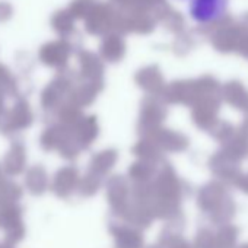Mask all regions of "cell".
Returning a JSON list of instances; mask_svg holds the SVG:
<instances>
[{
  "mask_svg": "<svg viewBox=\"0 0 248 248\" xmlns=\"http://www.w3.org/2000/svg\"><path fill=\"white\" fill-rule=\"evenodd\" d=\"M210 168L212 171L225 181V184H231L235 186L236 180L239 178V175L242 174L239 170V162L231 159L229 156H226L222 151L217 152L212 161H210Z\"/></svg>",
  "mask_w": 248,
  "mask_h": 248,
  "instance_id": "6da1fadb",
  "label": "cell"
},
{
  "mask_svg": "<svg viewBox=\"0 0 248 248\" xmlns=\"http://www.w3.org/2000/svg\"><path fill=\"white\" fill-rule=\"evenodd\" d=\"M228 190L223 184L220 183H210L209 186H206L202 191L200 196V203L206 210H212L215 212L228 197Z\"/></svg>",
  "mask_w": 248,
  "mask_h": 248,
  "instance_id": "7a4b0ae2",
  "label": "cell"
},
{
  "mask_svg": "<svg viewBox=\"0 0 248 248\" xmlns=\"http://www.w3.org/2000/svg\"><path fill=\"white\" fill-rule=\"evenodd\" d=\"M222 152L231 159L239 162L241 159L248 156V139L235 132V135L223 143Z\"/></svg>",
  "mask_w": 248,
  "mask_h": 248,
  "instance_id": "3957f363",
  "label": "cell"
},
{
  "mask_svg": "<svg viewBox=\"0 0 248 248\" xmlns=\"http://www.w3.org/2000/svg\"><path fill=\"white\" fill-rule=\"evenodd\" d=\"M225 101L239 111L248 112V92L236 82L225 86Z\"/></svg>",
  "mask_w": 248,
  "mask_h": 248,
  "instance_id": "277c9868",
  "label": "cell"
},
{
  "mask_svg": "<svg viewBox=\"0 0 248 248\" xmlns=\"http://www.w3.org/2000/svg\"><path fill=\"white\" fill-rule=\"evenodd\" d=\"M222 0H196L193 5V16L197 21H209L219 14Z\"/></svg>",
  "mask_w": 248,
  "mask_h": 248,
  "instance_id": "5b68a950",
  "label": "cell"
},
{
  "mask_svg": "<svg viewBox=\"0 0 248 248\" xmlns=\"http://www.w3.org/2000/svg\"><path fill=\"white\" fill-rule=\"evenodd\" d=\"M238 235H239V229L238 226L232 225V223H226L223 225L215 241H216V248H235L236 245V239H238Z\"/></svg>",
  "mask_w": 248,
  "mask_h": 248,
  "instance_id": "8992f818",
  "label": "cell"
},
{
  "mask_svg": "<svg viewBox=\"0 0 248 248\" xmlns=\"http://www.w3.org/2000/svg\"><path fill=\"white\" fill-rule=\"evenodd\" d=\"M235 212H236V206H235V202L231 196L226 197V200L213 212V220L216 223H229L232 220V217L235 216Z\"/></svg>",
  "mask_w": 248,
  "mask_h": 248,
  "instance_id": "52a82bcc",
  "label": "cell"
},
{
  "mask_svg": "<svg viewBox=\"0 0 248 248\" xmlns=\"http://www.w3.org/2000/svg\"><path fill=\"white\" fill-rule=\"evenodd\" d=\"M212 129H215L213 136L222 143H225L228 139H231L235 135V127L228 121H216L212 126Z\"/></svg>",
  "mask_w": 248,
  "mask_h": 248,
  "instance_id": "ba28073f",
  "label": "cell"
},
{
  "mask_svg": "<svg viewBox=\"0 0 248 248\" xmlns=\"http://www.w3.org/2000/svg\"><path fill=\"white\" fill-rule=\"evenodd\" d=\"M199 238H200V242H199L200 248H216V241L210 231H202Z\"/></svg>",
  "mask_w": 248,
  "mask_h": 248,
  "instance_id": "9c48e42d",
  "label": "cell"
},
{
  "mask_svg": "<svg viewBox=\"0 0 248 248\" xmlns=\"http://www.w3.org/2000/svg\"><path fill=\"white\" fill-rule=\"evenodd\" d=\"M235 187H238L242 193L248 194V174H241L235 183Z\"/></svg>",
  "mask_w": 248,
  "mask_h": 248,
  "instance_id": "30bf717a",
  "label": "cell"
},
{
  "mask_svg": "<svg viewBox=\"0 0 248 248\" xmlns=\"http://www.w3.org/2000/svg\"><path fill=\"white\" fill-rule=\"evenodd\" d=\"M238 133L248 139V112H247L245 120H244V121H242V124H241V127H239V132H238Z\"/></svg>",
  "mask_w": 248,
  "mask_h": 248,
  "instance_id": "8fae6325",
  "label": "cell"
},
{
  "mask_svg": "<svg viewBox=\"0 0 248 248\" xmlns=\"http://www.w3.org/2000/svg\"><path fill=\"white\" fill-rule=\"evenodd\" d=\"M236 248H248V242H245V244H242V245H239Z\"/></svg>",
  "mask_w": 248,
  "mask_h": 248,
  "instance_id": "7c38bea8",
  "label": "cell"
}]
</instances>
